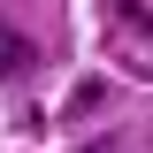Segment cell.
<instances>
[{
    "instance_id": "obj_1",
    "label": "cell",
    "mask_w": 153,
    "mask_h": 153,
    "mask_svg": "<svg viewBox=\"0 0 153 153\" xmlns=\"http://www.w3.org/2000/svg\"><path fill=\"white\" fill-rule=\"evenodd\" d=\"M31 69H38V46H31L8 16H0V76H31Z\"/></svg>"
}]
</instances>
